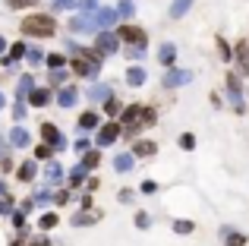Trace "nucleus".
<instances>
[{
    "mask_svg": "<svg viewBox=\"0 0 249 246\" xmlns=\"http://www.w3.org/2000/svg\"><path fill=\"white\" fill-rule=\"evenodd\" d=\"M158 60L164 63V67H174V60H177V48H174L170 41H164V44L158 48Z\"/></svg>",
    "mask_w": 249,
    "mask_h": 246,
    "instance_id": "nucleus-14",
    "label": "nucleus"
},
{
    "mask_svg": "<svg viewBox=\"0 0 249 246\" xmlns=\"http://www.w3.org/2000/svg\"><path fill=\"white\" fill-rule=\"evenodd\" d=\"M148 123H155V111L145 105H129L126 111H123L120 117V129H126V136H136L142 126H148Z\"/></svg>",
    "mask_w": 249,
    "mask_h": 246,
    "instance_id": "nucleus-1",
    "label": "nucleus"
},
{
    "mask_svg": "<svg viewBox=\"0 0 249 246\" xmlns=\"http://www.w3.org/2000/svg\"><path fill=\"white\" fill-rule=\"evenodd\" d=\"M3 101H6V98H3V92H0V107H3Z\"/></svg>",
    "mask_w": 249,
    "mask_h": 246,
    "instance_id": "nucleus-52",
    "label": "nucleus"
},
{
    "mask_svg": "<svg viewBox=\"0 0 249 246\" xmlns=\"http://www.w3.org/2000/svg\"><path fill=\"white\" fill-rule=\"evenodd\" d=\"M10 211H13V202H10V199H0V215H10Z\"/></svg>",
    "mask_w": 249,
    "mask_h": 246,
    "instance_id": "nucleus-41",
    "label": "nucleus"
},
{
    "mask_svg": "<svg viewBox=\"0 0 249 246\" xmlns=\"http://www.w3.org/2000/svg\"><path fill=\"white\" fill-rule=\"evenodd\" d=\"M186 82H193V73H189V70H167L164 73L167 88H180V86H186Z\"/></svg>",
    "mask_w": 249,
    "mask_h": 246,
    "instance_id": "nucleus-7",
    "label": "nucleus"
},
{
    "mask_svg": "<svg viewBox=\"0 0 249 246\" xmlns=\"http://www.w3.org/2000/svg\"><path fill=\"white\" fill-rule=\"evenodd\" d=\"M35 199H38V202H48L51 193H48V190H38V193H35Z\"/></svg>",
    "mask_w": 249,
    "mask_h": 246,
    "instance_id": "nucleus-47",
    "label": "nucleus"
},
{
    "mask_svg": "<svg viewBox=\"0 0 249 246\" xmlns=\"http://www.w3.org/2000/svg\"><path fill=\"white\" fill-rule=\"evenodd\" d=\"M95 51H98V54H117V51H120V38H117V32H98Z\"/></svg>",
    "mask_w": 249,
    "mask_h": 246,
    "instance_id": "nucleus-4",
    "label": "nucleus"
},
{
    "mask_svg": "<svg viewBox=\"0 0 249 246\" xmlns=\"http://www.w3.org/2000/svg\"><path fill=\"white\" fill-rule=\"evenodd\" d=\"M221 240L227 246H246V234H240V230H233V228H224L221 230Z\"/></svg>",
    "mask_w": 249,
    "mask_h": 246,
    "instance_id": "nucleus-11",
    "label": "nucleus"
},
{
    "mask_svg": "<svg viewBox=\"0 0 249 246\" xmlns=\"http://www.w3.org/2000/svg\"><path fill=\"white\" fill-rule=\"evenodd\" d=\"M145 79H148V73L142 67H129L126 70V82H129V86H142Z\"/></svg>",
    "mask_w": 249,
    "mask_h": 246,
    "instance_id": "nucleus-20",
    "label": "nucleus"
},
{
    "mask_svg": "<svg viewBox=\"0 0 249 246\" xmlns=\"http://www.w3.org/2000/svg\"><path fill=\"white\" fill-rule=\"evenodd\" d=\"M32 92H35V79H32V76H19V86H16V101H25Z\"/></svg>",
    "mask_w": 249,
    "mask_h": 246,
    "instance_id": "nucleus-10",
    "label": "nucleus"
},
{
    "mask_svg": "<svg viewBox=\"0 0 249 246\" xmlns=\"http://www.w3.org/2000/svg\"><path fill=\"white\" fill-rule=\"evenodd\" d=\"M196 145V139H193V133H186V136H180V148H193Z\"/></svg>",
    "mask_w": 249,
    "mask_h": 246,
    "instance_id": "nucleus-40",
    "label": "nucleus"
},
{
    "mask_svg": "<svg viewBox=\"0 0 249 246\" xmlns=\"http://www.w3.org/2000/svg\"><path fill=\"white\" fill-rule=\"evenodd\" d=\"M41 60H44L41 51H29V63H32V67H41Z\"/></svg>",
    "mask_w": 249,
    "mask_h": 246,
    "instance_id": "nucleus-38",
    "label": "nucleus"
},
{
    "mask_svg": "<svg viewBox=\"0 0 249 246\" xmlns=\"http://www.w3.org/2000/svg\"><path fill=\"white\" fill-rule=\"evenodd\" d=\"M44 60H48V67H51V70H60L63 63H67V57H63V54H48Z\"/></svg>",
    "mask_w": 249,
    "mask_h": 246,
    "instance_id": "nucleus-32",
    "label": "nucleus"
},
{
    "mask_svg": "<svg viewBox=\"0 0 249 246\" xmlns=\"http://www.w3.org/2000/svg\"><path fill=\"white\" fill-rule=\"evenodd\" d=\"M193 230H196L193 221H174V234H183V237H186V234H193Z\"/></svg>",
    "mask_w": 249,
    "mask_h": 246,
    "instance_id": "nucleus-29",
    "label": "nucleus"
},
{
    "mask_svg": "<svg viewBox=\"0 0 249 246\" xmlns=\"http://www.w3.org/2000/svg\"><path fill=\"white\" fill-rule=\"evenodd\" d=\"M60 177H63L60 164H57V161H48V167H44V180H48V183L54 186V183H60Z\"/></svg>",
    "mask_w": 249,
    "mask_h": 246,
    "instance_id": "nucleus-19",
    "label": "nucleus"
},
{
    "mask_svg": "<svg viewBox=\"0 0 249 246\" xmlns=\"http://www.w3.org/2000/svg\"><path fill=\"white\" fill-rule=\"evenodd\" d=\"M25 111H29V107H25V101H16V107H13V117H16V123L25 117Z\"/></svg>",
    "mask_w": 249,
    "mask_h": 246,
    "instance_id": "nucleus-36",
    "label": "nucleus"
},
{
    "mask_svg": "<svg viewBox=\"0 0 249 246\" xmlns=\"http://www.w3.org/2000/svg\"><path fill=\"white\" fill-rule=\"evenodd\" d=\"M158 190V183H152V180H145V183H142V193H155Z\"/></svg>",
    "mask_w": 249,
    "mask_h": 246,
    "instance_id": "nucleus-46",
    "label": "nucleus"
},
{
    "mask_svg": "<svg viewBox=\"0 0 249 246\" xmlns=\"http://www.w3.org/2000/svg\"><path fill=\"white\" fill-rule=\"evenodd\" d=\"M189 3H193V0H177L174 6H170V16L174 19H180V16H186V10H189Z\"/></svg>",
    "mask_w": 249,
    "mask_h": 246,
    "instance_id": "nucleus-27",
    "label": "nucleus"
},
{
    "mask_svg": "<svg viewBox=\"0 0 249 246\" xmlns=\"http://www.w3.org/2000/svg\"><path fill=\"white\" fill-rule=\"evenodd\" d=\"M218 51H221V60H231V48H227V41H221V38H218Z\"/></svg>",
    "mask_w": 249,
    "mask_h": 246,
    "instance_id": "nucleus-39",
    "label": "nucleus"
},
{
    "mask_svg": "<svg viewBox=\"0 0 249 246\" xmlns=\"http://www.w3.org/2000/svg\"><path fill=\"white\" fill-rule=\"evenodd\" d=\"M6 196V190H3V183H0V199H3Z\"/></svg>",
    "mask_w": 249,
    "mask_h": 246,
    "instance_id": "nucleus-51",
    "label": "nucleus"
},
{
    "mask_svg": "<svg viewBox=\"0 0 249 246\" xmlns=\"http://www.w3.org/2000/svg\"><path fill=\"white\" fill-rule=\"evenodd\" d=\"M22 32L32 38H51L57 32V22L51 16H44V13H35V16H25L22 19Z\"/></svg>",
    "mask_w": 249,
    "mask_h": 246,
    "instance_id": "nucleus-2",
    "label": "nucleus"
},
{
    "mask_svg": "<svg viewBox=\"0 0 249 246\" xmlns=\"http://www.w3.org/2000/svg\"><path fill=\"white\" fill-rule=\"evenodd\" d=\"M29 101H32V107H44L51 101V92H48V88H35V92L29 95Z\"/></svg>",
    "mask_w": 249,
    "mask_h": 246,
    "instance_id": "nucleus-22",
    "label": "nucleus"
},
{
    "mask_svg": "<svg viewBox=\"0 0 249 246\" xmlns=\"http://www.w3.org/2000/svg\"><path fill=\"white\" fill-rule=\"evenodd\" d=\"M91 22H95L98 29H110V25L117 22V10H107V6H104V10H95V19H91Z\"/></svg>",
    "mask_w": 249,
    "mask_h": 246,
    "instance_id": "nucleus-8",
    "label": "nucleus"
},
{
    "mask_svg": "<svg viewBox=\"0 0 249 246\" xmlns=\"http://www.w3.org/2000/svg\"><path fill=\"white\" fill-rule=\"evenodd\" d=\"M117 38H120V41H126L129 48H145V44H148V35L139 29V25H120Z\"/></svg>",
    "mask_w": 249,
    "mask_h": 246,
    "instance_id": "nucleus-3",
    "label": "nucleus"
},
{
    "mask_svg": "<svg viewBox=\"0 0 249 246\" xmlns=\"http://www.w3.org/2000/svg\"><path fill=\"white\" fill-rule=\"evenodd\" d=\"M98 123H101V120H98L95 111H85L82 117H79V126H82V129H98Z\"/></svg>",
    "mask_w": 249,
    "mask_h": 246,
    "instance_id": "nucleus-25",
    "label": "nucleus"
},
{
    "mask_svg": "<svg viewBox=\"0 0 249 246\" xmlns=\"http://www.w3.org/2000/svg\"><path fill=\"white\" fill-rule=\"evenodd\" d=\"M29 246H51V243H48V237H35V240H32Z\"/></svg>",
    "mask_w": 249,
    "mask_h": 246,
    "instance_id": "nucleus-48",
    "label": "nucleus"
},
{
    "mask_svg": "<svg viewBox=\"0 0 249 246\" xmlns=\"http://www.w3.org/2000/svg\"><path fill=\"white\" fill-rule=\"evenodd\" d=\"M249 48H246V41H240L237 44V60H240V73H249Z\"/></svg>",
    "mask_w": 249,
    "mask_h": 246,
    "instance_id": "nucleus-24",
    "label": "nucleus"
},
{
    "mask_svg": "<svg viewBox=\"0 0 249 246\" xmlns=\"http://www.w3.org/2000/svg\"><path fill=\"white\" fill-rule=\"evenodd\" d=\"M98 161H101V155H98V152H89V155L82 158V164H79V167H85V171H91V167H98Z\"/></svg>",
    "mask_w": 249,
    "mask_h": 246,
    "instance_id": "nucleus-30",
    "label": "nucleus"
},
{
    "mask_svg": "<svg viewBox=\"0 0 249 246\" xmlns=\"http://www.w3.org/2000/svg\"><path fill=\"white\" fill-rule=\"evenodd\" d=\"M85 174H89V171H85V167H73V171H70V186H79Z\"/></svg>",
    "mask_w": 249,
    "mask_h": 246,
    "instance_id": "nucleus-33",
    "label": "nucleus"
},
{
    "mask_svg": "<svg viewBox=\"0 0 249 246\" xmlns=\"http://www.w3.org/2000/svg\"><path fill=\"white\" fill-rule=\"evenodd\" d=\"M107 98H110V88L104 86V82H98V86L89 88V101L91 105H95V101H107Z\"/></svg>",
    "mask_w": 249,
    "mask_h": 246,
    "instance_id": "nucleus-18",
    "label": "nucleus"
},
{
    "mask_svg": "<svg viewBox=\"0 0 249 246\" xmlns=\"http://www.w3.org/2000/svg\"><path fill=\"white\" fill-rule=\"evenodd\" d=\"M155 152H158V145H155V142H148V139H139L133 145V155H136V158H145V155H155Z\"/></svg>",
    "mask_w": 249,
    "mask_h": 246,
    "instance_id": "nucleus-17",
    "label": "nucleus"
},
{
    "mask_svg": "<svg viewBox=\"0 0 249 246\" xmlns=\"http://www.w3.org/2000/svg\"><path fill=\"white\" fill-rule=\"evenodd\" d=\"M6 6H13V10H19V6H38V0H3Z\"/></svg>",
    "mask_w": 249,
    "mask_h": 246,
    "instance_id": "nucleus-35",
    "label": "nucleus"
},
{
    "mask_svg": "<svg viewBox=\"0 0 249 246\" xmlns=\"http://www.w3.org/2000/svg\"><path fill=\"white\" fill-rule=\"evenodd\" d=\"M70 32H79V35H85V32H95V22H91L89 16H76V19H70Z\"/></svg>",
    "mask_w": 249,
    "mask_h": 246,
    "instance_id": "nucleus-13",
    "label": "nucleus"
},
{
    "mask_svg": "<svg viewBox=\"0 0 249 246\" xmlns=\"http://www.w3.org/2000/svg\"><path fill=\"white\" fill-rule=\"evenodd\" d=\"M10 145H13V148H25V145H29V133H25L19 123L10 129Z\"/></svg>",
    "mask_w": 249,
    "mask_h": 246,
    "instance_id": "nucleus-12",
    "label": "nucleus"
},
{
    "mask_svg": "<svg viewBox=\"0 0 249 246\" xmlns=\"http://www.w3.org/2000/svg\"><path fill=\"white\" fill-rule=\"evenodd\" d=\"M98 6V0H79V10H85V13H91Z\"/></svg>",
    "mask_w": 249,
    "mask_h": 246,
    "instance_id": "nucleus-44",
    "label": "nucleus"
},
{
    "mask_svg": "<svg viewBox=\"0 0 249 246\" xmlns=\"http://www.w3.org/2000/svg\"><path fill=\"white\" fill-rule=\"evenodd\" d=\"M3 51H6V41H3V38H0V54H3Z\"/></svg>",
    "mask_w": 249,
    "mask_h": 246,
    "instance_id": "nucleus-50",
    "label": "nucleus"
},
{
    "mask_svg": "<svg viewBox=\"0 0 249 246\" xmlns=\"http://www.w3.org/2000/svg\"><path fill=\"white\" fill-rule=\"evenodd\" d=\"M114 171L117 174H129L133 171V155H117L114 158Z\"/></svg>",
    "mask_w": 249,
    "mask_h": 246,
    "instance_id": "nucleus-21",
    "label": "nucleus"
},
{
    "mask_svg": "<svg viewBox=\"0 0 249 246\" xmlns=\"http://www.w3.org/2000/svg\"><path fill=\"white\" fill-rule=\"evenodd\" d=\"M148 224H152V218H148L145 211H139V215H136V228H142V230H145Z\"/></svg>",
    "mask_w": 249,
    "mask_h": 246,
    "instance_id": "nucleus-37",
    "label": "nucleus"
},
{
    "mask_svg": "<svg viewBox=\"0 0 249 246\" xmlns=\"http://www.w3.org/2000/svg\"><path fill=\"white\" fill-rule=\"evenodd\" d=\"M19 57H25V44H22V41L13 44V48H10V57H3V63L10 67V63H16V60H19Z\"/></svg>",
    "mask_w": 249,
    "mask_h": 246,
    "instance_id": "nucleus-26",
    "label": "nucleus"
},
{
    "mask_svg": "<svg viewBox=\"0 0 249 246\" xmlns=\"http://www.w3.org/2000/svg\"><path fill=\"white\" fill-rule=\"evenodd\" d=\"M41 139L51 152H54V148H67V139L60 136V129H57L54 123H41Z\"/></svg>",
    "mask_w": 249,
    "mask_h": 246,
    "instance_id": "nucleus-5",
    "label": "nucleus"
},
{
    "mask_svg": "<svg viewBox=\"0 0 249 246\" xmlns=\"http://www.w3.org/2000/svg\"><path fill=\"white\" fill-rule=\"evenodd\" d=\"M136 13V6L129 3V0H120V6H117V16H123V19H129Z\"/></svg>",
    "mask_w": 249,
    "mask_h": 246,
    "instance_id": "nucleus-31",
    "label": "nucleus"
},
{
    "mask_svg": "<svg viewBox=\"0 0 249 246\" xmlns=\"http://www.w3.org/2000/svg\"><path fill=\"white\" fill-rule=\"evenodd\" d=\"M73 3H76V0H54V6H57V10H70Z\"/></svg>",
    "mask_w": 249,
    "mask_h": 246,
    "instance_id": "nucleus-45",
    "label": "nucleus"
},
{
    "mask_svg": "<svg viewBox=\"0 0 249 246\" xmlns=\"http://www.w3.org/2000/svg\"><path fill=\"white\" fill-rule=\"evenodd\" d=\"M104 111L110 114V117H117V114H120V101H114V98H107L104 101Z\"/></svg>",
    "mask_w": 249,
    "mask_h": 246,
    "instance_id": "nucleus-34",
    "label": "nucleus"
},
{
    "mask_svg": "<svg viewBox=\"0 0 249 246\" xmlns=\"http://www.w3.org/2000/svg\"><path fill=\"white\" fill-rule=\"evenodd\" d=\"M227 92H231L233 111H237V114H243V111H246V105H243V95H240V76H237V73H231V76H227Z\"/></svg>",
    "mask_w": 249,
    "mask_h": 246,
    "instance_id": "nucleus-6",
    "label": "nucleus"
},
{
    "mask_svg": "<svg viewBox=\"0 0 249 246\" xmlns=\"http://www.w3.org/2000/svg\"><path fill=\"white\" fill-rule=\"evenodd\" d=\"M117 136H120V123H107V126H101V133H98V145H110Z\"/></svg>",
    "mask_w": 249,
    "mask_h": 246,
    "instance_id": "nucleus-9",
    "label": "nucleus"
},
{
    "mask_svg": "<svg viewBox=\"0 0 249 246\" xmlns=\"http://www.w3.org/2000/svg\"><path fill=\"white\" fill-rule=\"evenodd\" d=\"M0 158H6V139L0 136Z\"/></svg>",
    "mask_w": 249,
    "mask_h": 246,
    "instance_id": "nucleus-49",
    "label": "nucleus"
},
{
    "mask_svg": "<svg viewBox=\"0 0 249 246\" xmlns=\"http://www.w3.org/2000/svg\"><path fill=\"white\" fill-rule=\"evenodd\" d=\"M98 218H101L98 211H79V215L70 218V224H73V228H85V224H95Z\"/></svg>",
    "mask_w": 249,
    "mask_h": 246,
    "instance_id": "nucleus-16",
    "label": "nucleus"
},
{
    "mask_svg": "<svg viewBox=\"0 0 249 246\" xmlns=\"http://www.w3.org/2000/svg\"><path fill=\"white\" fill-rule=\"evenodd\" d=\"M35 174H38V164H35V161H25V164L19 167V180H22V183L35 180Z\"/></svg>",
    "mask_w": 249,
    "mask_h": 246,
    "instance_id": "nucleus-23",
    "label": "nucleus"
},
{
    "mask_svg": "<svg viewBox=\"0 0 249 246\" xmlns=\"http://www.w3.org/2000/svg\"><path fill=\"white\" fill-rule=\"evenodd\" d=\"M129 3H133V0H129Z\"/></svg>",
    "mask_w": 249,
    "mask_h": 246,
    "instance_id": "nucleus-53",
    "label": "nucleus"
},
{
    "mask_svg": "<svg viewBox=\"0 0 249 246\" xmlns=\"http://www.w3.org/2000/svg\"><path fill=\"white\" fill-rule=\"evenodd\" d=\"M35 158H41V161L51 158V148H48V145H38V148H35Z\"/></svg>",
    "mask_w": 249,
    "mask_h": 246,
    "instance_id": "nucleus-43",
    "label": "nucleus"
},
{
    "mask_svg": "<svg viewBox=\"0 0 249 246\" xmlns=\"http://www.w3.org/2000/svg\"><path fill=\"white\" fill-rule=\"evenodd\" d=\"M76 98H79V92H76L73 86H67V88H60V92H57V101H60V107H73Z\"/></svg>",
    "mask_w": 249,
    "mask_h": 246,
    "instance_id": "nucleus-15",
    "label": "nucleus"
},
{
    "mask_svg": "<svg viewBox=\"0 0 249 246\" xmlns=\"http://www.w3.org/2000/svg\"><path fill=\"white\" fill-rule=\"evenodd\" d=\"M63 79H67V73H63V70H54V73H51V82H54V86H60Z\"/></svg>",
    "mask_w": 249,
    "mask_h": 246,
    "instance_id": "nucleus-42",
    "label": "nucleus"
},
{
    "mask_svg": "<svg viewBox=\"0 0 249 246\" xmlns=\"http://www.w3.org/2000/svg\"><path fill=\"white\" fill-rule=\"evenodd\" d=\"M57 221H60V218H57L54 211H48V215H41V221H38V228H41V230H51V228H57Z\"/></svg>",
    "mask_w": 249,
    "mask_h": 246,
    "instance_id": "nucleus-28",
    "label": "nucleus"
}]
</instances>
